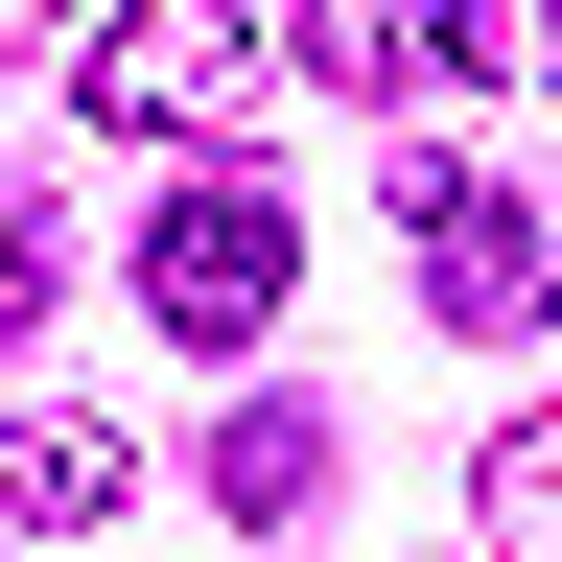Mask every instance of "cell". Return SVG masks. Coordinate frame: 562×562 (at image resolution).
I'll list each match as a JSON object with an SVG mask.
<instances>
[{"instance_id": "10", "label": "cell", "mask_w": 562, "mask_h": 562, "mask_svg": "<svg viewBox=\"0 0 562 562\" xmlns=\"http://www.w3.org/2000/svg\"><path fill=\"white\" fill-rule=\"evenodd\" d=\"M539 94H562V24H539Z\"/></svg>"}, {"instance_id": "5", "label": "cell", "mask_w": 562, "mask_h": 562, "mask_svg": "<svg viewBox=\"0 0 562 562\" xmlns=\"http://www.w3.org/2000/svg\"><path fill=\"white\" fill-rule=\"evenodd\" d=\"M117 492H140V446H117V422H0V516H24V539H94Z\"/></svg>"}, {"instance_id": "6", "label": "cell", "mask_w": 562, "mask_h": 562, "mask_svg": "<svg viewBox=\"0 0 562 562\" xmlns=\"http://www.w3.org/2000/svg\"><path fill=\"white\" fill-rule=\"evenodd\" d=\"M211 492H235V516L281 539V516L328 492V422H305V398H235V422H211Z\"/></svg>"}, {"instance_id": "2", "label": "cell", "mask_w": 562, "mask_h": 562, "mask_svg": "<svg viewBox=\"0 0 562 562\" xmlns=\"http://www.w3.org/2000/svg\"><path fill=\"white\" fill-rule=\"evenodd\" d=\"M281 281H305V235H281V188H258V165L165 188V235H140V305H165L188 351H258V328H281Z\"/></svg>"}, {"instance_id": "8", "label": "cell", "mask_w": 562, "mask_h": 562, "mask_svg": "<svg viewBox=\"0 0 562 562\" xmlns=\"http://www.w3.org/2000/svg\"><path fill=\"white\" fill-rule=\"evenodd\" d=\"M47 281H70V258H47V211H0V328H47Z\"/></svg>"}, {"instance_id": "7", "label": "cell", "mask_w": 562, "mask_h": 562, "mask_svg": "<svg viewBox=\"0 0 562 562\" xmlns=\"http://www.w3.org/2000/svg\"><path fill=\"white\" fill-rule=\"evenodd\" d=\"M469 516H492V562H562V422H492V446H469Z\"/></svg>"}, {"instance_id": "9", "label": "cell", "mask_w": 562, "mask_h": 562, "mask_svg": "<svg viewBox=\"0 0 562 562\" xmlns=\"http://www.w3.org/2000/svg\"><path fill=\"white\" fill-rule=\"evenodd\" d=\"M539 328H562V258H539Z\"/></svg>"}, {"instance_id": "1", "label": "cell", "mask_w": 562, "mask_h": 562, "mask_svg": "<svg viewBox=\"0 0 562 562\" xmlns=\"http://www.w3.org/2000/svg\"><path fill=\"white\" fill-rule=\"evenodd\" d=\"M70 94H94V140H188V165H258V117H281V24H258V0H94Z\"/></svg>"}, {"instance_id": "3", "label": "cell", "mask_w": 562, "mask_h": 562, "mask_svg": "<svg viewBox=\"0 0 562 562\" xmlns=\"http://www.w3.org/2000/svg\"><path fill=\"white\" fill-rule=\"evenodd\" d=\"M398 258H422V305H446V328H516V305H539V211L492 188V165H446V140L398 165Z\"/></svg>"}, {"instance_id": "4", "label": "cell", "mask_w": 562, "mask_h": 562, "mask_svg": "<svg viewBox=\"0 0 562 562\" xmlns=\"http://www.w3.org/2000/svg\"><path fill=\"white\" fill-rule=\"evenodd\" d=\"M305 70H328V94H469V70H492V0H305Z\"/></svg>"}]
</instances>
